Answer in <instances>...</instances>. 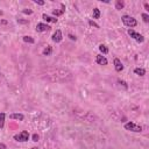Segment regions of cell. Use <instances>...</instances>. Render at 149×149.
<instances>
[{"mask_svg": "<svg viewBox=\"0 0 149 149\" xmlns=\"http://www.w3.org/2000/svg\"><path fill=\"white\" fill-rule=\"evenodd\" d=\"M121 20H122L123 25L127 26V27L133 28V27H136V26H138V21L135 20L133 16H130V15H122Z\"/></svg>", "mask_w": 149, "mask_h": 149, "instance_id": "obj_1", "label": "cell"}, {"mask_svg": "<svg viewBox=\"0 0 149 149\" xmlns=\"http://www.w3.org/2000/svg\"><path fill=\"white\" fill-rule=\"evenodd\" d=\"M125 129L126 130H129V132H134V133H140L142 132V127L140 125H136L135 122H132L129 121L125 125Z\"/></svg>", "mask_w": 149, "mask_h": 149, "instance_id": "obj_2", "label": "cell"}, {"mask_svg": "<svg viewBox=\"0 0 149 149\" xmlns=\"http://www.w3.org/2000/svg\"><path fill=\"white\" fill-rule=\"evenodd\" d=\"M128 35L130 36V37H133V39L136 41V42H139V43H143L144 42V37H143V35H141L140 33H138V32H135L134 29H128Z\"/></svg>", "mask_w": 149, "mask_h": 149, "instance_id": "obj_3", "label": "cell"}, {"mask_svg": "<svg viewBox=\"0 0 149 149\" xmlns=\"http://www.w3.org/2000/svg\"><path fill=\"white\" fill-rule=\"evenodd\" d=\"M28 139H29V133L27 130H22L19 134L14 135V140L17 142H26V141H28Z\"/></svg>", "mask_w": 149, "mask_h": 149, "instance_id": "obj_4", "label": "cell"}, {"mask_svg": "<svg viewBox=\"0 0 149 149\" xmlns=\"http://www.w3.org/2000/svg\"><path fill=\"white\" fill-rule=\"evenodd\" d=\"M51 40H52L55 43H60V42H62V40H63V35H62L61 29H57V30H56V32L52 34Z\"/></svg>", "mask_w": 149, "mask_h": 149, "instance_id": "obj_5", "label": "cell"}, {"mask_svg": "<svg viewBox=\"0 0 149 149\" xmlns=\"http://www.w3.org/2000/svg\"><path fill=\"white\" fill-rule=\"evenodd\" d=\"M36 32L37 33H43V32H48V30H50V26H48L47 23H37L36 25Z\"/></svg>", "mask_w": 149, "mask_h": 149, "instance_id": "obj_6", "label": "cell"}, {"mask_svg": "<svg viewBox=\"0 0 149 149\" xmlns=\"http://www.w3.org/2000/svg\"><path fill=\"white\" fill-rule=\"evenodd\" d=\"M96 62H97V64H99V65H107V63H108L107 58L105 57V56H103V55H97Z\"/></svg>", "mask_w": 149, "mask_h": 149, "instance_id": "obj_7", "label": "cell"}, {"mask_svg": "<svg viewBox=\"0 0 149 149\" xmlns=\"http://www.w3.org/2000/svg\"><path fill=\"white\" fill-rule=\"evenodd\" d=\"M114 68L117 72H121L123 70V64L121 63V61L119 58H114Z\"/></svg>", "mask_w": 149, "mask_h": 149, "instance_id": "obj_8", "label": "cell"}, {"mask_svg": "<svg viewBox=\"0 0 149 149\" xmlns=\"http://www.w3.org/2000/svg\"><path fill=\"white\" fill-rule=\"evenodd\" d=\"M42 17H43V20L47 21V22H52V23H56V22H57V19H56V17L49 16V15H47V14H43Z\"/></svg>", "mask_w": 149, "mask_h": 149, "instance_id": "obj_9", "label": "cell"}, {"mask_svg": "<svg viewBox=\"0 0 149 149\" xmlns=\"http://www.w3.org/2000/svg\"><path fill=\"white\" fill-rule=\"evenodd\" d=\"M9 118H11V119H14V120H20V121H22V120L25 119L23 114H21V113H13V114L9 115Z\"/></svg>", "mask_w": 149, "mask_h": 149, "instance_id": "obj_10", "label": "cell"}, {"mask_svg": "<svg viewBox=\"0 0 149 149\" xmlns=\"http://www.w3.org/2000/svg\"><path fill=\"white\" fill-rule=\"evenodd\" d=\"M5 118H6V114L4 112H0V129H3L5 126Z\"/></svg>", "mask_w": 149, "mask_h": 149, "instance_id": "obj_11", "label": "cell"}, {"mask_svg": "<svg viewBox=\"0 0 149 149\" xmlns=\"http://www.w3.org/2000/svg\"><path fill=\"white\" fill-rule=\"evenodd\" d=\"M22 40H23L26 43H30V44H33V43L35 42V40L33 39L32 36H27V35H25V36L22 37Z\"/></svg>", "mask_w": 149, "mask_h": 149, "instance_id": "obj_12", "label": "cell"}, {"mask_svg": "<svg viewBox=\"0 0 149 149\" xmlns=\"http://www.w3.org/2000/svg\"><path fill=\"white\" fill-rule=\"evenodd\" d=\"M125 7V3L122 0H117L115 1V9H122Z\"/></svg>", "mask_w": 149, "mask_h": 149, "instance_id": "obj_13", "label": "cell"}, {"mask_svg": "<svg viewBox=\"0 0 149 149\" xmlns=\"http://www.w3.org/2000/svg\"><path fill=\"white\" fill-rule=\"evenodd\" d=\"M134 73L139 74V76H144V74H146V70L142 69V68H136V69H134Z\"/></svg>", "mask_w": 149, "mask_h": 149, "instance_id": "obj_14", "label": "cell"}, {"mask_svg": "<svg viewBox=\"0 0 149 149\" xmlns=\"http://www.w3.org/2000/svg\"><path fill=\"white\" fill-rule=\"evenodd\" d=\"M61 6H62V11H54V12H52V14H54V15H56V16H60V15H62V14L65 12V6H64L63 4H61Z\"/></svg>", "mask_w": 149, "mask_h": 149, "instance_id": "obj_15", "label": "cell"}, {"mask_svg": "<svg viewBox=\"0 0 149 149\" xmlns=\"http://www.w3.org/2000/svg\"><path fill=\"white\" fill-rule=\"evenodd\" d=\"M51 52H52V48H51L50 46H48V47L43 50V52H42V54H43V56H50V55H51Z\"/></svg>", "mask_w": 149, "mask_h": 149, "instance_id": "obj_16", "label": "cell"}, {"mask_svg": "<svg viewBox=\"0 0 149 149\" xmlns=\"http://www.w3.org/2000/svg\"><path fill=\"white\" fill-rule=\"evenodd\" d=\"M99 50H100V52H103L104 55L108 54V48H107L105 44H100V46H99Z\"/></svg>", "mask_w": 149, "mask_h": 149, "instance_id": "obj_17", "label": "cell"}, {"mask_svg": "<svg viewBox=\"0 0 149 149\" xmlns=\"http://www.w3.org/2000/svg\"><path fill=\"white\" fill-rule=\"evenodd\" d=\"M99 17H100L99 8H93V19H99Z\"/></svg>", "mask_w": 149, "mask_h": 149, "instance_id": "obj_18", "label": "cell"}, {"mask_svg": "<svg viewBox=\"0 0 149 149\" xmlns=\"http://www.w3.org/2000/svg\"><path fill=\"white\" fill-rule=\"evenodd\" d=\"M141 16H142L143 21H144L146 23H148V22H149V15H148V14H146V13H142V14H141Z\"/></svg>", "mask_w": 149, "mask_h": 149, "instance_id": "obj_19", "label": "cell"}, {"mask_svg": "<svg viewBox=\"0 0 149 149\" xmlns=\"http://www.w3.org/2000/svg\"><path fill=\"white\" fill-rule=\"evenodd\" d=\"M89 25H90V26H93V27H96V28H99V25H97L95 21H92V20H89Z\"/></svg>", "mask_w": 149, "mask_h": 149, "instance_id": "obj_20", "label": "cell"}, {"mask_svg": "<svg viewBox=\"0 0 149 149\" xmlns=\"http://www.w3.org/2000/svg\"><path fill=\"white\" fill-rule=\"evenodd\" d=\"M118 83H119V84H121V85L123 86V89H127V87H128V86H127V83H126L125 81H121V79H119V81H118Z\"/></svg>", "mask_w": 149, "mask_h": 149, "instance_id": "obj_21", "label": "cell"}, {"mask_svg": "<svg viewBox=\"0 0 149 149\" xmlns=\"http://www.w3.org/2000/svg\"><path fill=\"white\" fill-rule=\"evenodd\" d=\"M32 139H33V141L34 142H37V141H39V135H37V134H33V136H32Z\"/></svg>", "mask_w": 149, "mask_h": 149, "instance_id": "obj_22", "label": "cell"}, {"mask_svg": "<svg viewBox=\"0 0 149 149\" xmlns=\"http://www.w3.org/2000/svg\"><path fill=\"white\" fill-rule=\"evenodd\" d=\"M34 3L35 4H37V5H44V1H42V0H34Z\"/></svg>", "mask_w": 149, "mask_h": 149, "instance_id": "obj_23", "label": "cell"}, {"mask_svg": "<svg viewBox=\"0 0 149 149\" xmlns=\"http://www.w3.org/2000/svg\"><path fill=\"white\" fill-rule=\"evenodd\" d=\"M23 13H25V14H32L33 11H32V9H28V11H27V9H23Z\"/></svg>", "mask_w": 149, "mask_h": 149, "instance_id": "obj_24", "label": "cell"}, {"mask_svg": "<svg viewBox=\"0 0 149 149\" xmlns=\"http://www.w3.org/2000/svg\"><path fill=\"white\" fill-rule=\"evenodd\" d=\"M69 37H70V39H71L72 41H76V36H73L72 34H69Z\"/></svg>", "mask_w": 149, "mask_h": 149, "instance_id": "obj_25", "label": "cell"}, {"mask_svg": "<svg viewBox=\"0 0 149 149\" xmlns=\"http://www.w3.org/2000/svg\"><path fill=\"white\" fill-rule=\"evenodd\" d=\"M0 23H1V25H7L8 21L7 20H0Z\"/></svg>", "mask_w": 149, "mask_h": 149, "instance_id": "obj_26", "label": "cell"}, {"mask_svg": "<svg viewBox=\"0 0 149 149\" xmlns=\"http://www.w3.org/2000/svg\"><path fill=\"white\" fill-rule=\"evenodd\" d=\"M0 149H6V144H4V143H0Z\"/></svg>", "mask_w": 149, "mask_h": 149, "instance_id": "obj_27", "label": "cell"}, {"mask_svg": "<svg viewBox=\"0 0 149 149\" xmlns=\"http://www.w3.org/2000/svg\"><path fill=\"white\" fill-rule=\"evenodd\" d=\"M144 8H146L147 11H149V5H148L147 3H144Z\"/></svg>", "mask_w": 149, "mask_h": 149, "instance_id": "obj_28", "label": "cell"}, {"mask_svg": "<svg viewBox=\"0 0 149 149\" xmlns=\"http://www.w3.org/2000/svg\"><path fill=\"white\" fill-rule=\"evenodd\" d=\"M30 149H39V148H37V147H33V148H30Z\"/></svg>", "mask_w": 149, "mask_h": 149, "instance_id": "obj_29", "label": "cell"}, {"mask_svg": "<svg viewBox=\"0 0 149 149\" xmlns=\"http://www.w3.org/2000/svg\"><path fill=\"white\" fill-rule=\"evenodd\" d=\"M0 76H1V73H0Z\"/></svg>", "mask_w": 149, "mask_h": 149, "instance_id": "obj_30", "label": "cell"}]
</instances>
